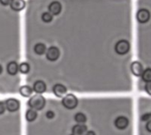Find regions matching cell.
<instances>
[{"label":"cell","mask_w":151,"mask_h":135,"mask_svg":"<svg viewBox=\"0 0 151 135\" xmlns=\"http://www.w3.org/2000/svg\"><path fill=\"white\" fill-rule=\"evenodd\" d=\"M45 104L46 100L41 95H35L32 96L27 102V105L35 111H42L45 107Z\"/></svg>","instance_id":"1"},{"label":"cell","mask_w":151,"mask_h":135,"mask_svg":"<svg viewBox=\"0 0 151 135\" xmlns=\"http://www.w3.org/2000/svg\"><path fill=\"white\" fill-rule=\"evenodd\" d=\"M62 104L67 110H73L78 105V99L73 94H68L65 96L62 99Z\"/></svg>","instance_id":"2"},{"label":"cell","mask_w":151,"mask_h":135,"mask_svg":"<svg viewBox=\"0 0 151 135\" xmlns=\"http://www.w3.org/2000/svg\"><path fill=\"white\" fill-rule=\"evenodd\" d=\"M130 44L126 40H120L115 45V51L119 55H125L129 51Z\"/></svg>","instance_id":"3"},{"label":"cell","mask_w":151,"mask_h":135,"mask_svg":"<svg viewBox=\"0 0 151 135\" xmlns=\"http://www.w3.org/2000/svg\"><path fill=\"white\" fill-rule=\"evenodd\" d=\"M60 56V51L57 47H50L46 52V58L50 61V62H55L59 58Z\"/></svg>","instance_id":"4"},{"label":"cell","mask_w":151,"mask_h":135,"mask_svg":"<svg viewBox=\"0 0 151 135\" xmlns=\"http://www.w3.org/2000/svg\"><path fill=\"white\" fill-rule=\"evenodd\" d=\"M136 18H137V20L140 22V23H146L150 20V11L147 10V9H140L136 14Z\"/></svg>","instance_id":"5"},{"label":"cell","mask_w":151,"mask_h":135,"mask_svg":"<svg viewBox=\"0 0 151 135\" xmlns=\"http://www.w3.org/2000/svg\"><path fill=\"white\" fill-rule=\"evenodd\" d=\"M5 106H6V110L8 111L14 112L19 109V102L17 99L10 98L5 101Z\"/></svg>","instance_id":"6"},{"label":"cell","mask_w":151,"mask_h":135,"mask_svg":"<svg viewBox=\"0 0 151 135\" xmlns=\"http://www.w3.org/2000/svg\"><path fill=\"white\" fill-rule=\"evenodd\" d=\"M52 91L54 93V95L57 96V97H59V98H63L65 96V95L66 94L67 92V89L63 85V84H56L54 85L53 88H52Z\"/></svg>","instance_id":"7"},{"label":"cell","mask_w":151,"mask_h":135,"mask_svg":"<svg viewBox=\"0 0 151 135\" xmlns=\"http://www.w3.org/2000/svg\"><path fill=\"white\" fill-rule=\"evenodd\" d=\"M114 125H115V126H116L118 129H119V130H124V129H126V128L128 126L129 121H128V119H127L126 117H119V118H117L115 119Z\"/></svg>","instance_id":"8"},{"label":"cell","mask_w":151,"mask_h":135,"mask_svg":"<svg viewBox=\"0 0 151 135\" xmlns=\"http://www.w3.org/2000/svg\"><path fill=\"white\" fill-rule=\"evenodd\" d=\"M49 12L51 14V15H58L60 12H61V10H62V5L58 1H54L52 3L50 4L49 5Z\"/></svg>","instance_id":"9"},{"label":"cell","mask_w":151,"mask_h":135,"mask_svg":"<svg viewBox=\"0 0 151 135\" xmlns=\"http://www.w3.org/2000/svg\"><path fill=\"white\" fill-rule=\"evenodd\" d=\"M131 71L133 73V74L136 77H140L142 76V73H143V67H142V65L140 63V62H133L132 65H131Z\"/></svg>","instance_id":"10"},{"label":"cell","mask_w":151,"mask_h":135,"mask_svg":"<svg viewBox=\"0 0 151 135\" xmlns=\"http://www.w3.org/2000/svg\"><path fill=\"white\" fill-rule=\"evenodd\" d=\"M10 6H11L12 10H13L15 11H19L25 8L26 3L24 0H11Z\"/></svg>","instance_id":"11"},{"label":"cell","mask_w":151,"mask_h":135,"mask_svg":"<svg viewBox=\"0 0 151 135\" xmlns=\"http://www.w3.org/2000/svg\"><path fill=\"white\" fill-rule=\"evenodd\" d=\"M47 89L46 84L42 81V80H37L34 83L33 86V91H35V93H37L38 95L43 94Z\"/></svg>","instance_id":"12"},{"label":"cell","mask_w":151,"mask_h":135,"mask_svg":"<svg viewBox=\"0 0 151 135\" xmlns=\"http://www.w3.org/2000/svg\"><path fill=\"white\" fill-rule=\"evenodd\" d=\"M87 126L83 124H78L74 126L72 129V133L73 135H84L87 133Z\"/></svg>","instance_id":"13"},{"label":"cell","mask_w":151,"mask_h":135,"mask_svg":"<svg viewBox=\"0 0 151 135\" xmlns=\"http://www.w3.org/2000/svg\"><path fill=\"white\" fill-rule=\"evenodd\" d=\"M6 70L10 75H16L19 72V65L16 62H10L6 66Z\"/></svg>","instance_id":"14"},{"label":"cell","mask_w":151,"mask_h":135,"mask_svg":"<svg viewBox=\"0 0 151 135\" xmlns=\"http://www.w3.org/2000/svg\"><path fill=\"white\" fill-rule=\"evenodd\" d=\"M32 93H33V88H30L29 86H27V85H26V86H22V87L19 88V94H20L23 97L27 98V97L31 96Z\"/></svg>","instance_id":"15"},{"label":"cell","mask_w":151,"mask_h":135,"mask_svg":"<svg viewBox=\"0 0 151 135\" xmlns=\"http://www.w3.org/2000/svg\"><path fill=\"white\" fill-rule=\"evenodd\" d=\"M36 118H37L36 111L32 110V109H29V110L27 111V112H26V119H27V121L33 122V121H35L36 119Z\"/></svg>","instance_id":"16"},{"label":"cell","mask_w":151,"mask_h":135,"mask_svg":"<svg viewBox=\"0 0 151 135\" xmlns=\"http://www.w3.org/2000/svg\"><path fill=\"white\" fill-rule=\"evenodd\" d=\"M34 50H35V52L37 55H42V54H44L46 52V46L43 43H41L40 42V43L35 44Z\"/></svg>","instance_id":"17"},{"label":"cell","mask_w":151,"mask_h":135,"mask_svg":"<svg viewBox=\"0 0 151 135\" xmlns=\"http://www.w3.org/2000/svg\"><path fill=\"white\" fill-rule=\"evenodd\" d=\"M142 78L145 82L151 83V68H147L143 71L142 74Z\"/></svg>","instance_id":"18"},{"label":"cell","mask_w":151,"mask_h":135,"mask_svg":"<svg viewBox=\"0 0 151 135\" xmlns=\"http://www.w3.org/2000/svg\"><path fill=\"white\" fill-rule=\"evenodd\" d=\"M74 120L78 123V124H84L87 121V117L85 114L79 112L77 114H75L74 116Z\"/></svg>","instance_id":"19"},{"label":"cell","mask_w":151,"mask_h":135,"mask_svg":"<svg viewBox=\"0 0 151 135\" xmlns=\"http://www.w3.org/2000/svg\"><path fill=\"white\" fill-rule=\"evenodd\" d=\"M19 71L23 74H27L30 71V66L27 63H21L19 65Z\"/></svg>","instance_id":"20"},{"label":"cell","mask_w":151,"mask_h":135,"mask_svg":"<svg viewBox=\"0 0 151 135\" xmlns=\"http://www.w3.org/2000/svg\"><path fill=\"white\" fill-rule=\"evenodd\" d=\"M42 19L45 23H50L52 21L53 19H52V15L50 12H43L42 15Z\"/></svg>","instance_id":"21"},{"label":"cell","mask_w":151,"mask_h":135,"mask_svg":"<svg viewBox=\"0 0 151 135\" xmlns=\"http://www.w3.org/2000/svg\"><path fill=\"white\" fill-rule=\"evenodd\" d=\"M5 111H6L5 103H4V102H0V115L4 114Z\"/></svg>","instance_id":"22"},{"label":"cell","mask_w":151,"mask_h":135,"mask_svg":"<svg viewBox=\"0 0 151 135\" xmlns=\"http://www.w3.org/2000/svg\"><path fill=\"white\" fill-rule=\"evenodd\" d=\"M54 117H55L54 111H48L46 112V118H49V119H53Z\"/></svg>","instance_id":"23"},{"label":"cell","mask_w":151,"mask_h":135,"mask_svg":"<svg viewBox=\"0 0 151 135\" xmlns=\"http://www.w3.org/2000/svg\"><path fill=\"white\" fill-rule=\"evenodd\" d=\"M142 121H150L151 120V113H146L142 117Z\"/></svg>","instance_id":"24"},{"label":"cell","mask_w":151,"mask_h":135,"mask_svg":"<svg viewBox=\"0 0 151 135\" xmlns=\"http://www.w3.org/2000/svg\"><path fill=\"white\" fill-rule=\"evenodd\" d=\"M145 91L148 95L151 96V83H146L145 85Z\"/></svg>","instance_id":"25"},{"label":"cell","mask_w":151,"mask_h":135,"mask_svg":"<svg viewBox=\"0 0 151 135\" xmlns=\"http://www.w3.org/2000/svg\"><path fill=\"white\" fill-rule=\"evenodd\" d=\"M10 3H11V0H0V4L4 6L10 4Z\"/></svg>","instance_id":"26"},{"label":"cell","mask_w":151,"mask_h":135,"mask_svg":"<svg viewBox=\"0 0 151 135\" xmlns=\"http://www.w3.org/2000/svg\"><path fill=\"white\" fill-rule=\"evenodd\" d=\"M146 129H147L150 133H151V120L148 121V123H147V125H146Z\"/></svg>","instance_id":"27"},{"label":"cell","mask_w":151,"mask_h":135,"mask_svg":"<svg viewBox=\"0 0 151 135\" xmlns=\"http://www.w3.org/2000/svg\"><path fill=\"white\" fill-rule=\"evenodd\" d=\"M84 135H96V134H95V132H93V131H88V132H87Z\"/></svg>","instance_id":"28"},{"label":"cell","mask_w":151,"mask_h":135,"mask_svg":"<svg viewBox=\"0 0 151 135\" xmlns=\"http://www.w3.org/2000/svg\"><path fill=\"white\" fill-rule=\"evenodd\" d=\"M2 72H3V67H2V65H0V74L2 73Z\"/></svg>","instance_id":"29"},{"label":"cell","mask_w":151,"mask_h":135,"mask_svg":"<svg viewBox=\"0 0 151 135\" xmlns=\"http://www.w3.org/2000/svg\"><path fill=\"white\" fill-rule=\"evenodd\" d=\"M72 135H73V134H72Z\"/></svg>","instance_id":"30"}]
</instances>
